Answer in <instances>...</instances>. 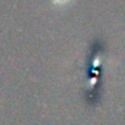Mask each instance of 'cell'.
<instances>
[{"label": "cell", "mask_w": 125, "mask_h": 125, "mask_svg": "<svg viewBox=\"0 0 125 125\" xmlns=\"http://www.w3.org/2000/svg\"><path fill=\"white\" fill-rule=\"evenodd\" d=\"M52 1H53L56 6H62V5H66L70 0H52Z\"/></svg>", "instance_id": "1"}]
</instances>
